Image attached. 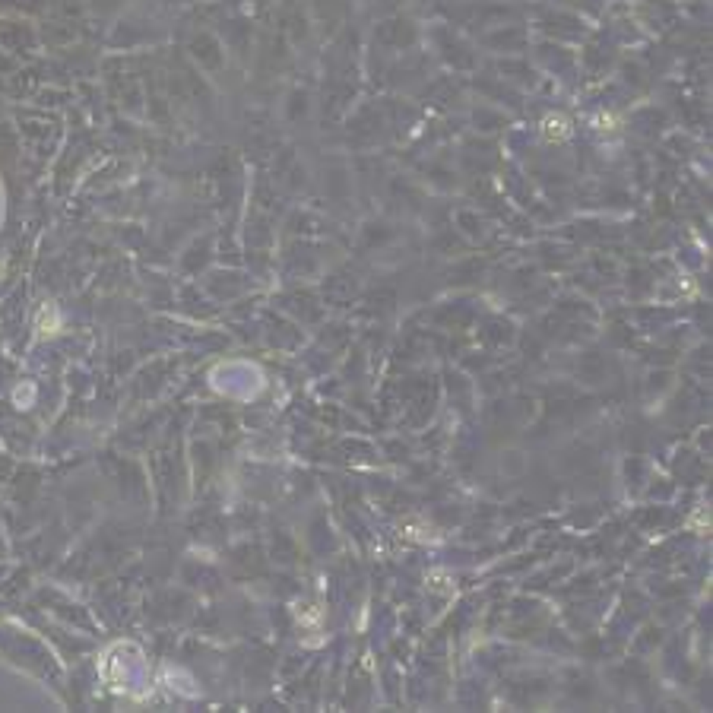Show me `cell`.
Wrapping results in <instances>:
<instances>
[{"label": "cell", "instance_id": "6da1fadb", "mask_svg": "<svg viewBox=\"0 0 713 713\" xmlns=\"http://www.w3.org/2000/svg\"><path fill=\"white\" fill-rule=\"evenodd\" d=\"M568 133L571 130H568V121H564V118H548L545 121V137L548 140H564Z\"/></svg>", "mask_w": 713, "mask_h": 713}]
</instances>
